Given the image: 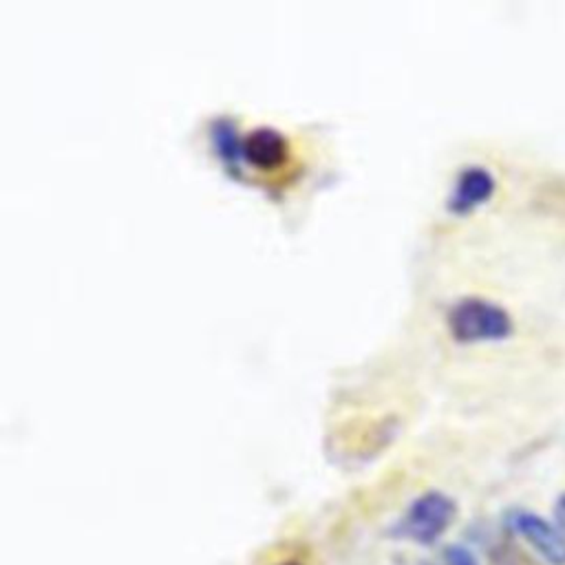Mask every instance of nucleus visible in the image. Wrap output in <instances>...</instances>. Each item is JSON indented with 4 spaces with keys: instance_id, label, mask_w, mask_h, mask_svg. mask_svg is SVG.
<instances>
[{
    "instance_id": "nucleus-5",
    "label": "nucleus",
    "mask_w": 565,
    "mask_h": 565,
    "mask_svg": "<svg viewBox=\"0 0 565 565\" xmlns=\"http://www.w3.org/2000/svg\"><path fill=\"white\" fill-rule=\"evenodd\" d=\"M243 152L256 168L271 170L287 159V141L276 128L258 126L245 137Z\"/></svg>"
},
{
    "instance_id": "nucleus-4",
    "label": "nucleus",
    "mask_w": 565,
    "mask_h": 565,
    "mask_svg": "<svg viewBox=\"0 0 565 565\" xmlns=\"http://www.w3.org/2000/svg\"><path fill=\"white\" fill-rule=\"evenodd\" d=\"M494 192V177L490 170L481 168V166H468L459 172V179L452 188L450 194V210L452 212H470L472 207L481 205L483 201H488Z\"/></svg>"
},
{
    "instance_id": "nucleus-1",
    "label": "nucleus",
    "mask_w": 565,
    "mask_h": 565,
    "mask_svg": "<svg viewBox=\"0 0 565 565\" xmlns=\"http://www.w3.org/2000/svg\"><path fill=\"white\" fill-rule=\"evenodd\" d=\"M448 327L459 342H494L512 333V318L492 300L461 298L448 311Z\"/></svg>"
},
{
    "instance_id": "nucleus-2",
    "label": "nucleus",
    "mask_w": 565,
    "mask_h": 565,
    "mask_svg": "<svg viewBox=\"0 0 565 565\" xmlns=\"http://www.w3.org/2000/svg\"><path fill=\"white\" fill-rule=\"evenodd\" d=\"M457 514L455 501L437 490L419 494L399 521V532L419 545H433L446 534Z\"/></svg>"
},
{
    "instance_id": "nucleus-8",
    "label": "nucleus",
    "mask_w": 565,
    "mask_h": 565,
    "mask_svg": "<svg viewBox=\"0 0 565 565\" xmlns=\"http://www.w3.org/2000/svg\"><path fill=\"white\" fill-rule=\"evenodd\" d=\"M497 565H534V563L516 547H499Z\"/></svg>"
},
{
    "instance_id": "nucleus-7",
    "label": "nucleus",
    "mask_w": 565,
    "mask_h": 565,
    "mask_svg": "<svg viewBox=\"0 0 565 565\" xmlns=\"http://www.w3.org/2000/svg\"><path fill=\"white\" fill-rule=\"evenodd\" d=\"M446 563L448 565H479L477 558L472 556V552L461 547V545L446 547Z\"/></svg>"
},
{
    "instance_id": "nucleus-3",
    "label": "nucleus",
    "mask_w": 565,
    "mask_h": 565,
    "mask_svg": "<svg viewBox=\"0 0 565 565\" xmlns=\"http://www.w3.org/2000/svg\"><path fill=\"white\" fill-rule=\"evenodd\" d=\"M508 523L512 532L521 536L545 563L565 565V532L556 523H550L547 519L527 510L510 512Z\"/></svg>"
},
{
    "instance_id": "nucleus-9",
    "label": "nucleus",
    "mask_w": 565,
    "mask_h": 565,
    "mask_svg": "<svg viewBox=\"0 0 565 565\" xmlns=\"http://www.w3.org/2000/svg\"><path fill=\"white\" fill-rule=\"evenodd\" d=\"M554 519H556V525L565 532V494L558 499V503L554 508Z\"/></svg>"
},
{
    "instance_id": "nucleus-6",
    "label": "nucleus",
    "mask_w": 565,
    "mask_h": 565,
    "mask_svg": "<svg viewBox=\"0 0 565 565\" xmlns=\"http://www.w3.org/2000/svg\"><path fill=\"white\" fill-rule=\"evenodd\" d=\"M212 137H214V146H216L218 154H221L225 161L234 163L236 157H238V139H236L234 126L227 124V121H216Z\"/></svg>"
}]
</instances>
